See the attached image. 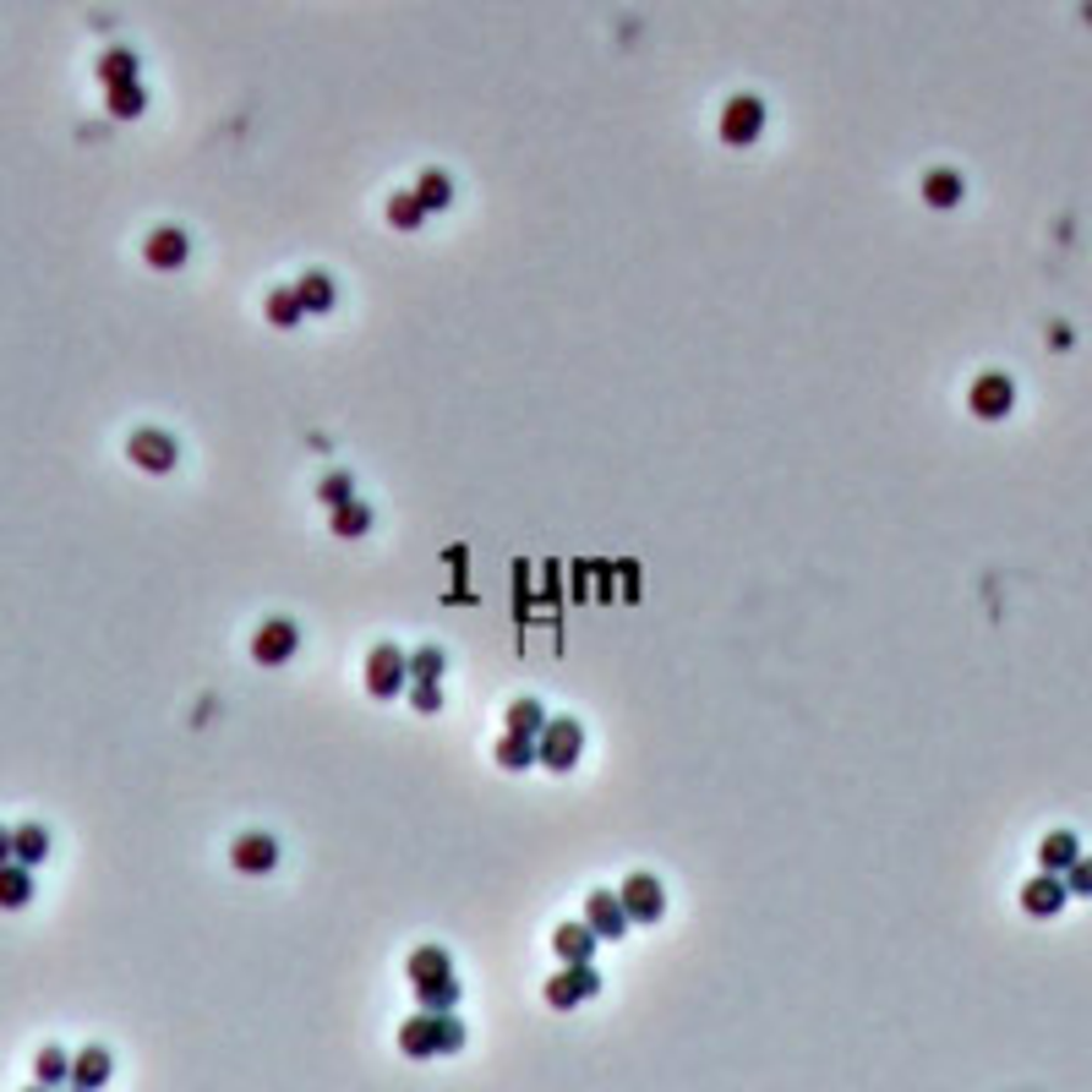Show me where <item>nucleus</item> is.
Returning a JSON list of instances; mask_svg holds the SVG:
<instances>
[{"label":"nucleus","mask_w":1092,"mask_h":1092,"mask_svg":"<svg viewBox=\"0 0 1092 1092\" xmlns=\"http://www.w3.org/2000/svg\"><path fill=\"white\" fill-rule=\"evenodd\" d=\"M399 1049L410 1054V1060H432V1054H459L465 1049V1022L448 1011V1017H432V1011H421V1017H410L404 1027H399Z\"/></svg>","instance_id":"nucleus-1"},{"label":"nucleus","mask_w":1092,"mask_h":1092,"mask_svg":"<svg viewBox=\"0 0 1092 1092\" xmlns=\"http://www.w3.org/2000/svg\"><path fill=\"white\" fill-rule=\"evenodd\" d=\"M579 754H584V727L573 716H552L536 737V765L547 771H573L579 765Z\"/></svg>","instance_id":"nucleus-2"},{"label":"nucleus","mask_w":1092,"mask_h":1092,"mask_svg":"<svg viewBox=\"0 0 1092 1092\" xmlns=\"http://www.w3.org/2000/svg\"><path fill=\"white\" fill-rule=\"evenodd\" d=\"M126 459H132L137 470H148V475H164V470H176L181 448H176V438H170V432H158V427H137V432L126 438Z\"/></svg>","instance_id":"nucleus-3"},{"label":"nucleus","mask_w":1092,"mask_h":1092,"mask_svg":"<svg viewBox=\"0 0 1092 1092\" xmlns=\"http://www.w3.org/2000/svg\"><path fill=\"white\" fill-rule=\"evenodd\" d=\"M765 132V99H754V94H737V99H727V110H721V142H732V148H748L754 137Z\"/></svg>","instance_id":"nucleus-4"},{"label":"nucleus","mask_w":1092,"mask_h":1092,"mask_svg":"<svg viewBox=\"0 0 1092 1092\" xmlns=\"http://www.w3.org/2000/svg\"><path fill=\"white\" fill-rule=\"evenodd\" d=\"M591 994H602V972L591 962H573L547 983V1005H557V1011H573V1005H584Z\"/></svg>","instance_id":"nucleus-5"},{"label":"nucleus","mask_w":1092,"mask_h":1092,"mask_svg":"<svg viewBox=\"0 0 1092 1092\" xmlns=\"http://www.w3.org/2000/svg\"><path fill=\"white\" fill-rule=\"evenodd\" d=\"M618 901H623L628 923H661V912H666V890L655 874H628L618 885Z\"/></svg>","instance_id":"nucleus-6"},{"label":"nucleus","mask_w":1092,"mask_h":1092,"mask_svg":"<svg viewBox=\"0 0 1092 1092\" xmlns=\"http://www.w3.org/2000/svg\"><path fill=\"white\" fill-rule=\"evenodd\" d=\"M404 683H410L404 650H399V645H377V650L367 655V689H372L377 700H393V694H399Z\"/></svg>","instance_id":"nucleus-7"},{"label":"nucleus","mask_w":1092,"mask_h":1092,"mask_svg":"<svg viewBox=\"0 0 1092 1092\" xmlns=\"http://www.w3.org/2000/svg\"><path fill=\"white\" fill-rule=\"evenodd\" d=\"M301 645V628L290 618H268L258 634H251V661H263V666H285Z\"/></svg>","instance_id":"nucleus-8"},{"label":"nucleus","mask_w":1092,"mask_h":1092,"mask_svg":"<svg viewBox=\"0 0 1092 1092\" xmlns=\"http://www.w3.org/2000/svg\"><path fill=\"white\" fill-rule=\"evenodd\" d=\"M230 863L240 869V874H268L274 863H279V842L268 830H240L235 842H230Z\"/></svg>","instance_id":"nucleus-9"},{"label":"nucleus","mask_w":1092,"mask_h":1092,"mask_svg":"<svg viewBox=\"0 0 1092 1092\" xmlns=\"http://www.w3.org/2000/svg\"><path fill=\"white\" fill-rule=\"evenodd\" d=\"M967 404H972V415H983V421H999V415H1011V404H1017V383L1005 372H983L972 383Z\"/></svg>","instance_id":"nucleus-10"},{"label":"nucleus","mask_w":1092,"mask_h":1092,"mask_svg":"<svg viewBox=\"0 0 1092 1092\" xmlns=\"http://www.w3.org/2000/svg\"><path fill=\"white\" fill-rule=\"evenodd\" d=\"M110 1076H115V1054L105 1043H88V1049L71 1054V1087L77 1092H99Z\"/></svg>","instance_id":"nucleus-11"},{"label":"nucleus","mask_w":1092,"mask_h":1092,"mask_svg":"<svg viewBox=\"0 0 1092 1092\" xmlns=\"http://www.w3.org/2000/svg\"><path fill=\"white\" fill-rule=\"evenodd\" d=\"M584 923L596 929V940H618V935H628V912H623L618 890H591V901H584Z\"/></svg>","instance_id":"nucleus-12"},{"label":"nucleus","mask_w":1092,"mask_h":1092,"mask_svg":"<svg viewBox=\"0 0 1092 1092\" xmlns=\"http://www.w3.org/2000/svg\"><path fill=\"white\" fill-rule=\"evenodd\" d=\"M186 251H192V240H186V230H176V224H164V230H153V235L142 240V258H148L158 274L181 268V263H186Z\"/></svg>","instance_id":"nucleus-13"},{"label":"nucleus","mask_w":1092,"mask_h":1092,"mask_svg":"<svg viewBox=\"0 0 1092 1092\" xmlns=\"http://www.w3.org/2000/svg\"><path fill=\"white\" fill-rule=\"evenodd\" d=\"M1065 901H1070V890H1065L1060 874H1033V880L1022 885V907H1027L1033 917H1054Z\"/></svg>","instance_id":"nucleus-14"},{"label":"nucleus","mask_w":1092,"mask_h":1092,"mask_svg":"<svg viewBox=\"0 0 1092 1092\" xmlns=\"http://www.w3.org/2000/svg\"><path fill=\"white\" fill-rule=\"evenodd\" d=\"M50 858V830L39 825V819H23V825H12V863H23V869H39Z\"/></svg>","instance_id":"nucleus-15"},{"label":"nucleus","mask_w":1092,"mask_h":1092,"mask_svg":"<svg viewBox=\"0 0 1092 1092\" xmlns=\"http://www.w3.org/2000/svg\"><path fill=\"white\" fill-rule=\"evenodd\" d=\"M552 945H557L563 967H573V962H596V929H591V923H563V929L552 935Z\"/></svg>","instance_id":"nucleus-16"},{"label":"nucleus","mask_w":1092,"mask_h":1092,"mask_svg":"<svg viewBox=\"0 0 1092 1092\" xmlns=\"http://www.w3.org/2000/svg\"><path fill=\"white\" fill-rule=\"evenodd\" d=\"M404 972H410L415 989H421V983H443V978H454V962H448L443 945H421V951H410Z\"/></svg>","instance_id":"nucleus-17"},{"label":"nucleus","mask_w":1092,"mask_h":1092,"mask_svg":"<svg viewBox=\"0 0 1092 1092\" xmlns=\"http://www.w3.org/2000/svg\"><path fill=\"white\" fill-rule=\"evenodd\" d=\"M1076 858H1081V847H1076V830H1049V835H1043V847H1038L1043 874H1065Z\"/></svg>","instance_id":"nucleus-18"},{"label":"nucleus","mask_w":1092,"mask_h":1092,"mask_svg":"<svg viewBox=\"0 0 1092 1092\" xmlns=\"http://www.w3.org/2000/svg\"><path fill=\"white\" fill-rule=\"evenodd\" d=\"M28 901H33V869L0 863V907H6V912H23Z\"/></svg>","instance_id":"nucleus-19"},{"label":"nucleus","mask_w":1092,"mask_h":1092,"mask_svg":"<svg viewBox=\"0 0 1092 1092\" xmlns=\"http://www.w3.org/2000/svg\"><path fill=\"white\" fill-rule=\"evenodd\" d=\"M33 1081H39V1087H66V1081H71V1054H66L60 1043H44V1049L33 1054Z\"/></svg>","instance_id":"nucleus-20"},{"label":"nucleus","mask_w":1092,"mask_h":1092,"mask_svg":"<svg viewBox=\"0 0 1092 1092\" xmlns=\"http://www.w3.org/2000/svg\"><path fill=\"white\" fill-rule=\"evenodd\" d=\"M94 71H99L105 88H126V82H137V55L132 50H105L94 60Z\"/></svg>","instance_id":"nucleus-21"},{"label":"nucleus","mask_w":1092,"mask_h":1092,"mask_svg":"<svg viewBox=\"0 0 1092 1092\" xmlns=\"http://www.w3.org/2000/svg\"><path fill=\"white\" fill-rule=\"evenodd\" d=\"M295 301H301V312H328L333 301H340V290H333V279L328 274H301V285H295Z\"/></svg>","instance_id":"nucleus-22"},{"label":"nucleus","mask_w":1092,"mask_h":1092,"mask_svg":"<svg viewBox=\"0 0 1092 1092\" xmlns=\"http://www.w3.org/2000/svg\"><path fill=\"white\" fill-rule=\"evenodd\" d=\"M333 536H345V541H356V536H367L372 530V502H361V497H350L345 509H333Z\"/></svg>","instance_id":"nucleus-23"},{"label":"nucleus","mask_w":1092,"mask_h":1092,"mask_svg":"<svg viewBox=\"0 0 1092 1092\" xmlns=\"http://www.w3.org/2000/svg\"><path fill=\"white\" fill-rule=\"evenodd\" d=\"M923 203L929 208H956L962 203V176L956 170H929L923 176Z\"/></svg>","instance_id":"nucleus-24"},{"label":"nucleus","mask_w":1092,"mask_h":1092,"mask_svg":"<svg viewBox=\"0 0 1092 1092\" xmlns=\"http://www.w3.org/2000/svg\"><path fill=\"white\" fill-rule=\"evenodd\" d=\"M415 197H421V208L432 213V208H448L454 203V181H448V170H421L415 176V186H410Z\"/></svg>","instance_id":"nucleus-25"},{"label":"nucleus","mask_w":1092,"mask_h":1092,"mask_svg":"<svg viewBox=\"0 0 1092 1092\" xmlns=\"http://www.w3.org/2000/svg\"><path fill=\"white\" fill-rule=\"evenodd\" d=\"M105 105H110L115 121H137V115L148 110V88H142V82H126V88H105Z\"/></svg>","instance_id":"nucleus-26"},{"label":"nucleus","mask_w":1092,"mask_h":1092,"mask_svg":"<svg viewBox=\"0 0 1092 1092\" xmlns=\"http://www.w3.org/2000/svg\"><path fill=\"white\" fill-rule=\"evenodd\" d=\"M547 721H552V716H547L541 700H514V705H509V732H520V737H541Z\"/></svg>","instance_id":"nucleus-27"},{"label":"nucleus","mask_w":1092,"mask_h":1092,"mask_svg":"<svg viewBox=\"0 0 1092 1092\" xmlns=\"http://www.w3.org/2000/svg\"><path fill=\"white\" fill-rule=\"evenodd\" d=\"M497 765H502V771H525V765H536V737L502 732V743H497Z\"/></svg>","instance_id":"nucleus-28"},{"label":"nucleus","mask_w":1092,"mask_h":1092,"mask_svg":"<svg viewBox=\"0 0 1092 1092\" xmlns=\"http://www.w3.org/2000/svg\"><path fill=\"white\" fill-rule=\"evenodd\" d=\"M404 666H410V683H438V678H443V650H438V645L404 650Z\"/></svg>","instance_id":"nucleus-29"},{"label":"nucleus","mask_w":1092,"mask_h":1092,"mask_svg":"<svg viewBox=\"0 0 1092 1092\" xmlns=\"http://www.w3.org/2000/svg\"><path fill=\"white\" fill-rule=\"evenodd\" d=\"M383 213H388L393 230H421V219H427V208H421V197H415V192H393Z\"/></svg>","instance_id":"nucleus-30"},{"label":"nucleus","mask_w":1092,"mask_h":1092,"mask_svg":"<svg viewBox=\"0 0 1092 1092\" xmlns=\"http://www.w3.org/2000/svg\"><path fill=\"white\" fill-rule=\"evenodd\" d=\"M415 994H421V1011H432V1017H448L454 1005H459V978H443V983H421Z\"/></svg>","instance_id":"nucleus-31"},{"label":"nucleus","mask_w":1092,"mask_h":1092,"mask_svg":"<svg viewBox=\"0 0 1092 1092\" xmlns=\"http://www.w3.org/2000/svg\"><path fill=\"white\" fill-rule=\"evenodd\" d=\"M263 312H268V322H274V328H295V322L306 317V312H301V301H295V290H285V285H279V290H268Z\"/></svg>","instance_id":"nucleus-32"},{"label":"nucleus","mask_w":1092,"mask_h":1092,"mask_svg":"<svg viewBox=\"0 0 1092 1092\" xmlns=\"http://www.w3.org/2000/svg\"><path fill=\"white\" fill-rule=\"evenodd\" d=\"M317 497L328 502V509H345V502L356 497V475H350V470H333V475H322V481H317Z\"/></svg>","instance_id":"nucleus-33"},{"label":"nucleus","mask_w":1092,"mask_h":1092,"mask_svg":"<svg viewBox=\"0 0 1092 1092\" xmlns=\"http://www.w3.org/2000/svg\"><path fill=\"white\" fill-rule=\"evenodd\" d=\"M1060 880H1065V890H1070V896H1092V858H1076V863H1070Z\"/></svg>","instance_id":"nucleus-34"},{"label":"nucleus","mask_w":1092,"mask_h":1092,"mask_svg":"<svg viewBox=\"0 0 1092 1092\" xmlns=\"http://www.w3.org/2000/svg\"><path fill=\"white\" fill-rule=\"evenodd\" d=\"M410 705H415V710H427V716H432V710H438V705H443V694H438V683H410Z\"/></svg>","instance_id":"nucleus-35"},{"label":"nucleus","mask_w":1092,"mask_h":1092,"mask_svg":"<svg viewBox=\"0 0 1092 1092\" xmlns=\"http://www.w3.org/2000/svg\"><path fill=\"white\" fill-rule=\"evenodd\" d=\"M0 863H12V825H0Z\"/></svg>","instance_id":"nucleus-36"},{"label":"nucleus","mask_w":1092,"mask_h":1092,"mask_svg":"<svg viewBox=\"0 0 1092 1092\" xmlns=\"http://www.w3.org/2000/svg\"><path fill=\"white\" fill-rule=\"evenodd\" d=\"M28 1092H50V1087H39V1081H33V1087H28Z\"/></svg>","instance_id":"nucleus-37"},{"label":"nucleus","mask_w":1092,"mask_h":1092,"mask_svg":"<svg viewBox=\"0 0 1092 1092\" xmlns=\"http://www.w3.org/2000/svg\"><path fill=\"white\" fill-rule=\"evenodd\" d=\"M71 1092H77V1087H71Z\"/></svg>","instance_id":"nucleus-38"}]
</instances>
